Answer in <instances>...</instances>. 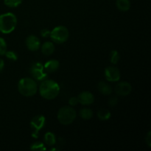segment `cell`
I'll return each instance as SVG.
<instances>
[{
  "label": "cell",
  "instance_id": "2",
  "mask_svg": "<svg viewBox=\"0 0 151 151\" xmlns=\"http://www.w3.org/2000/svg\"><path fill=\"white\" fill-rule=\"evenodd\" d=\"M38 90L35 80L31 78H23L18 83V91L24 97H32Z\"/></svg>",
  "mask_w": 151,
  "mask_h": 151
},
{
  "label": "cell",
  "instance_id": "19",
  "mask_svg": "<svg viewBox=\"0 0 151 151\" xmlns=\"http://www.w3.org/2000/svg\"><path fill=\"white\" fill-rule=\"evenodd\" d=\"M120 60V55L117 50H111L110 52V62L112 64H116Z\"/></svg>",
  "mask_w": 151,
  "mask_h": 151
},
{
  "label": "cell",
  "instance_id": "12",
  "mask_svg": "<svg viewBox=\"0 0 151 151\" xmlns=\"http://www.w3.org/2000/svg\"><path fill=\"white\" fill-rule=\"evenodd\" d=\"M60 67V63L56 59H51L47 60L44 65V69L47 73H54L58 70Z\"/></svg>",
  "mask_w": 151,
  "mask_h": 151
},
{
  "label": "cell",
  "instance_id": "4",
  "mask_svg": "<svg viewBox=\"0 0 151 151\" xmlns=\"http://www.w3.org/2000/svg\"><path fill=\"white\" fill-rule=\"evenodd\" d=\"M77 117V112L72 106H63L58 110L57 118L58 122L63 125H69L75 121Z\"/></svg>",
  "mask_w": 151,
  "mask_h": 151
},
{
  "label": "cell",
  "instance_id": "1",
  "mask_svg": "<svg viewBox=\"0 0 151 151\" xmlns=\"http://www.w3.org/2000/svg\"><path fill=\"white\" fill-rule=\"evenodd\" d=\"M60 91L59 84L53 80L45 79L41 81L39 86V94L45 100H54Z\"/></svg>",
  "mask_w": 151,
  "mask_h": 151
},
{
  "label": "cell",
  "instance_id": "9",
  "mask_svg": "<svg viewBox=\"0 0 151 151\" xmlns=\"http://www.w3.org/2000/svg\"><path fill=\"white\" fill-rule=\"evenodd\" d=\"M114 91L117 95L125 97L129 95L132 91V86L126 81L119 82L114 87Z\"/></svg>",
  "mask_w": 151,
  "mask_h": 151
},
{
  "label": "cell",
  "instance_id": "26",
  "mask_svg": "<svg viewBox=\"0 0 151 151\" xmlns=\"http://www.w3.org/2000/svg\"><path fill=\"white\" fill-rule=\"evenodd\" d=\"M50 32L51 31L48 29H43L41 31V35L43 38H48L50 35Z\"/></svg>",
  "mask_w": 151,
  "mask_h": 151
},
{
  "label": "cell",
  "instance_id": "8",
  "mask_svg": "<svg viewBox=\"0 0 151 151\" xmlns=\"http://www.w3.org/2000/svg\"><path fill=\"white\" fill-rule=\"evenodd\" d=\"M104 74L106 79L109 82H118L120 80V71L116 66H110L106 67Z\"/></svg>",
  "mask_w": 151,
  "mask_h": 151
},
{
  "label": "cell",
  "instance_id": "18",
  "mask_svg": "<svg viewBox=\"0 0 151 151\" xmlns=\"http://www.w3.org/2000/svg\"><path fill=\"white\" fill-rule=\"evenodd\" d=\"M97 118L101 121H106L111 116V113L108 109H100L97 113Z\"/></svg>",
  "mask_w": 151,
  "mask_h": 151
},
{
  "label": "cell",
  "instance_id": "7",
  "mask_svg": "<svg viewBox=\"0 0 151 151\" xmlns=\"http://www.w3.org/2000/svg\"><path fill=\"white\" fill-rule=\"evenodd\" d=\"M30 74L35 81H42L47 78V73L44 72V65L40 62L32 63L30 67Z\"/></svg>",
  "mask_w": 151,
  "mask_h": 151
},
{
  "label": "cell",
  "instance_id": "13",
  "mask_svg": "<svg viewBox=\"0 0 151 151\" xmlns=\"http://www.w3.org/2000/svg\"><path fill=\"white\" fill-rule=\"evenodd\" d=\"M41 52L45 55H51L54 53L55 47L51 41H46L41 45Z\"/></svg>",
  "mask_w": 151,
  "mask_h": 151
},
{
  "label": "cell",
  "instance_id": "17",
  "mask_svg": "<svg viewBox=\"0 0 151 151\" xmlns=\"http://www.w3.org/2000/svg\"><path fill=\"white\" fill-rule=\"evenodd\" d=\"M44 142L47 145L53 146L56 144V137L53 133L47 132L44 135Z\"/></svg>",
  "mask_w": 151,
  "mask_h": 151
},
{
  "label": "cell",
  "instance_id": "5",
  "mask_svg": "<svg viewBox=\"0 0 151 151\" xmlns=\"http://www.w3.org/2000/svg\"><path fill=\"white\" fill-rule=\"evenodd\" d=\"M50 37L53 42L58 44H63L69 38V31L66 27L63 25H59L55 27L50 32Z\"/></svg>",
  "mask_w": 151,
  "mask_h": 151
},
{
  "label": "cell",
  "instance_id": "11",
  "mask_svg": "<svg viewBox=\"0 0 151 151\" xmlns=\"http://www.w3.org/2000/svg\"><path fill=\"white\" fill-rule=\"evenodd\" d=\"M78 102L83 106H90L94 102V96L88 91H84L80 93L78 97Z\"/></svg>",
  "mask_w": 151,
  "mask_h": 151
},
{
  "label": "cell",
  "instance_id": "10",
  "mask_svg": "<svg viewBox=\"0 0 151 151\" xmlns=\"http://www.w3.org/2000/svg\"><path fill=\"white\" fill-rule=\"evenodd\" d=\"M25 44L29 51L35 52L39 50L40 47H41V41L37 36L30 35L27 37Z\"/></svg>",
  "mask_w": 151,
  "mask_h": 151
},
{
  "label": "cell",
  "instance_id": "20",
  "mask_svg": "<svg viewBox=\"0 0 151 151\" xmlns=\"http://www.w3.org/2000/svg\"><path fill=\"white\" fill-rule=\"evenodd\" d=\"M30 150L33 151H43L46 150L44 144L41 142H35L30 146Z\"/></svg>",
  "mask_w": 151,
  "mask_h": 151
},
{
  "label": "cell",
  "instance_id": "22",
  "mask_svg": "<svg viewBox=\"0 0 151 151\" xmlns=\"http://www.w3.org/2000/svg\"><path fill=\"white\" fill-rule=\"evenodd\" d=\"M4 55L6 56L7 59L12 60V61H16L18 60V55L16 52L13 51V50H9V51H6Z\"/></svg>",
  "mask_w": 151,
  "mask_h": 151
},
{
  "label": "cell",
  "instance_id": "25",
  "mask_svg": "<svg viewBox=\"0 0 151 151\" xmlns=\"http://www.w3.org/2000/svg\"><path fill=\"white\" fill-rule=\"evenodd\" d=\"M79 103V102H78V97H72L69 98V104L70 106H77V105Z\"/></svg>",
  "mask_w": 151,
  "mask_h": 151
},
{
  "label": "cell",
  "instance_id": "28",
  "mask_svg": "<svg viewBox=\"0 0 151 151\" xmlns=\"http://www.w3.org/2000/svg\"><path fill=\"white\" fill-rule=\"evenodd\" d=\"M4 68V61L3 59L0 58V72H1L3 71Z\"/></svg>",
  "mask_w": 151,
  "mask_h": 151
},
{
  "label": "cell",
  "instance_id": "27",
  "mask_svg": "<svg viewBox=\"0 0 151 151\" xmlns=\"http://www.w3.org/2000/svg\"><path fill=\"white\" fill-rule=\"evenodd\" d=\"M145 142L146 143H147V146H148L149 147H151V131H149L148 133H147V136H146L145 137Z\"/></svg>",
  "mask_w": 151,
  "mask_h": 151
},
{
  "label": "cell",
  "instance_id": "24",
  "mask_svg": "<svg viewBox=\"0 0 151 151\" xmlns=\"http://www.w3.org/2000/svg\"><path fill=\"white\" fill-rule=\"evenodd\" d=\"M108 104H109V106H111V107H114V106H116V105L118 104L117 97L114 96V97H110V98L109 99V100H108Z\"/></svg>",
  "mask_w": 151,
  "mask_h": 151
},
{
  "label": "cell",
  "instance_id": "6",
  "mask_svg": "<svg viewBox=\"0 0 151 151\" xmlns=\"http://www.w3.org/2000/svg\"><path fill=\"white\" fill-rule=\"evenodd\" d=\"M46 124V118L43 115H36L30 121V127L32 129V137L37 139L39 132L43 129Z\"/></svg>",
  "mask_w": 151,
  "mask_h": 151
},
{
  "label": "cell",
  "instance_id": "23",
  "mask_svg": "<svg viewBox=\"0 0 151 151\" xmlns=\"http://www.w3.org/2000/svg\"><path fill=\"white\" fill-rule=\"evenodd\" d=\"M7 46L5 40L3 38L0 37V56L4 55L6 51H7Z\"/></svg>",
  "mask_w": 151,
  "mask_h": 151
},
{
  "label": "cell",
  "instance_id": "14",
  "mask_svg": "<svg viewBox=\"0 0 151 151\" xmlns=\"http://www.w3.org/2000/svg\"><path fill=\"white\" fill-rule=\"evenodd\" d=\"M99 91L103 95H110L112 92V88L108 83L105 81H100L97 85Z\"/></svg>",
  "mask_w": 151,
  "mask_h": 151
},
{
  "label": "cell",
  "instance_id": "3",
  "mask_svg": "<svg viewBox=\"0 0 151 151\" xmlns=\"http://www.w3.org/2000/svg\"><path fill=\"white\" fill-rule=\"evenodd\" d=\"M17 17L11 12L0 15V32L10 34L15 30L17 26Z\"/></svg>",
  "mask_w": 151,
  "mask_h": 151
},
{
  "label": "cell",
  "instance_id": "21",
  "mask_svg": "<svg viewBox=\"0 0 151 151\" xmlns=\"http://www.w3.org/2000/svg\"><path fill=\"white\" fill-rule=\"evenodd\" d=\"M22 3V0H4V4L7 7L10 8H15L20 5Z\"/></svg>",
  "mask_w": 151,
  "mask_h": 151
},
{
  "label": "cell",
  "instance_id": "16",
  "mask_svg": "<svg viewBox=\"0 0 151 151\" xmlns=\"http://www.w3.org/2000/svg\"><path fill=\"white\" fill-rule=\"evenodd\" d=\"M79 115L82 119L88 120L93 117V111L89 108H83L79 111Z\"/></svg>",
  "mask_w": 151,
  "mask_h": 151
},
{
  "label": "cell",
  "instance_id": "15",
  "mask_svg": "<svg viewBox=\"0 0 151 151\" xmlns=\"http://www.w3.org/2000/svg\"><path fill=\"white\" fill-rule=\"evenodd\" d=\"M131 1L130 0H116V6L119 10L122 12L128 11L131 8Z\"/></svg>",
  "mask_w": 151,
  "mask_h": 151
}]
</instances>
